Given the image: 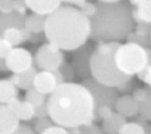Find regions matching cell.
Instances as JSON below:
<instances>
[{"label": "cell", "instance_id": "cell-27", "mask_svg": "<svg viewBox=\"0 0 151 134\" xmlns=\"http://www.w3.org/2000/svg\"><path fill=\"white\" fill-rule=\"evenodd\" d=\"M114 112V109L111 107H108V106H101V107H99L96 109V119H98V120H105L107 119L108 117H110L111 115H113Z\"/></svg>", "mask_w": 151, "mask_h": 134}, {"label": "cell", "instance_id": "cell-23", "mask_svg": "<svg viewBox=\"0 0 151 134\" xmlns=\"http://www.w3.org/2000/svg\"><path fill=\"white\" fill-rule=\"evenodd\" d=\"M24 101L29 102L32 104L34 108L39 107L41 104H43L47 101V97L39 93L38 91H35L34 89H30L27 91H25V96H24Z\"/></svg>", "mask_w": 151, "mask_h": 134}, {"label": "cell", "instance_id": "cell-17", "mask_svg": "<svg viewBox=\"0 0 151 134\" xmlns=\"http://www.w3.org/2000/svg\"><path fill=\"white\" fill-rule=\"evenodd\" d=\"M24 21L25 16L16 14V13H9V14H0V34L7 29H24Z\"/></svg>", "mask_w": 151, "mask_h": 134}, {"label": "cell", "instance_id": "cell-12", "mask_svg": "<svg viewBox=\"0 0 151 134\" xmlns=\"http://www.w3.org/2000/svg\"><path fill=\"white\" fill-rule=\"evenodd\" d=\"M25 5L27 9H30L32 14L40 16L51 15L63 5V1L59 0H26Z\"/></svg>", "mask_w": 151, "mask_h": 134}, {"label": "cell", "instance_id": "cell-3", "mask_svg": "<svg viewBox=\"0 0 151 134\" xmlns=\"http://www.w3.org/2000/svg\"><path fill=\"white\" fill-rule=\"evenodd\" d=\"M91 18L90 39L97 43L121 42L134 30L132 7L129 1L99 0Z\"/></svg>", "mask_w": 151, "mask_h": 134}, {"label": "cell", "instance_id": "cell-37", "mask_svg": "<svg viewBox=\"0 0 151 134\" xmlns=\"http://www.w3.org/2000/svg\"><path fill=\"white\" fill-rule=\"evenodd\" d=\"M86 0H69V1H63L64 5H67V6H70V7H74L76 9H81V8L84 6Z\"/></svg>", "mask_w": 151, "mask_h": 134}, {"label": "cell", "instance_id": "cell-32", "mask_svg": "<svg viewBox=\"0 0 151 134\" xmlns=\"http://www.w3.org/2000/svg\"><path fill=\"white\" fill-rule=\"evenodd\" d=\"M12 49H13V47L0 35V59H5L8 53L12 51Z\"/></svg>", "mask_w": 151, "mask_h": 134}, {"label": "cell", "instance_id": "cell-28", "mask_svg": "<svg viewBox=\"0 0 151 134\" xmlns=\"http://www.w3.org/2000/svg\"><path fill=\"white\" fill-rule=\"evenodd\" d=\"M96 10H97L96 4H94V2H91V1H85L84 6L80 9V12H81L85 17H88L90 21H91V18L94 16V14H96Z\"/></svg>", "mask_w": 151, "mask_h": 134}, {"label": "cell", "instance_id": "cell-13", "mask_svg": "<svg viewBox=\"0 0 151 134\" xmlns=\"http://www.w3.org/2000/svg\"><path fill=\"white\" fill-rule=\"evenodd\" d=\"M132 7V17L134 24H151V1L149 0H133L129 1Z\"/></svg>", "mask_w": 151, "mask_h": 134}, {"label": "cell", "instance_id": "cell-24", "mask_svg": "<svg viewBox=\"0 0 151 134\" xmlns=\"http://www.w3.org/2000/svg\"><path fill=\"white\" fill-rule=\"evenodd\" d=\"M126 42H131V43H134L137 45L142 48H149L150 45V37H143V35H140L135 33L134 31H132L129 35L126 37Z\"/></svg>", "mask_w": 151, "mask_h": 134}, {"label": "cell", "instance_id": "cell-10", "mask_svg": "<svg viewBox=\"0 0 151 134\" xmlns=\"http://www.w3.org/2000/svg\"><path fill=\"white\" fill-rule=\"evenodd\" d=\"M58 86V82L52 72L38 71L33 79V89L43 96H49Z\"/></svg>", "mask_w": 151, "mask_h": 134}, {"label": "cell", "instance_id": "cell-36", "mask_svg": "<svg viewBox=\"0 0 151 134\" xmlns=\"http://www.w3.org/2000/svg\"><path fill=\"white\" fill-rule=\"evenodd\" d=\"M41 134H69L66 128H63L60 126L53 125V126L47 128L45 131H43Z\"/></svg>", "mask_w": 151, "mask_h": 134}, {"label": "cell", "instance_id": "cell-5", "mask_svg": "<svg viewBox=\"0 0 151 134\" xmlns=\"http://www.w3.org/2000/svg\"><path fill=\"white\" fill-rule=\"evenodd\" d=\"M114 61L122 74L133 77L151 64V50L131 42L121 43L115 51Z\"/></svg>", "mask_w": 151, "mask_h": 134}, {"label": "cell", "instance_id": "cell-21", "mask_svg": "<svg viewBox=\"0 0 151 134\" xmlns=\"http://www.w3.org/2000/svg\"><path fill=\"white\" fill-rule=\"evenodd\" d=\"M147 120L141 118L134 122H125L118 134H147Z\"/></svg>", "mask_w": 151, "mask_h": 134}, {"label": "cell", "instance_id": "cell-34", "mask_svg": "<svg viewBox=\"0 0 151 134\" xmlns=\"http://www.w3.org/2000/svg\"><path fill=\"white\" fill-rule=\"evenodd\" d=\"M34 118L40 119V118H49L48 116V109H47V104H43L39 107L34 108Z\"/></svg>", "mask_w": 151, "mask_h": 134}, {"label": "cell", "instance_id": "cell-41", "mask_svg": "<svg viewBox=\"0 0 151 134\" xmlns=\"http://www.w3.org/2000/svg\"><path fill=\"white\" fill-rule=\"evenodd\" d=\"M0 72H8L7 66H6V63H5V59H0Z\"/></svg>", "mask_w": 151, "mask_h": 134}, {"label": "cell", "instance_id": "cell-14", "mask_svg": "<svg viewBox=\"0 0 151 134\" xmlns=\"http://www.w3.org/2000/svg\"><path fill=\"white\" fill-rule=\"evenodd\" d=\"M114 109L125 119L135 117L139 114L137 104H135V101L129 94H124V96H119L117 98L116 104L114 106Z\"/></svg>", "mask_w": 151, "mask_h": 134}, {"label": "cell", "instance_id": "cell-35", "mask_svg": "<svg viewBox=\"0 0 151 134\" xmlns=\"http://www.w3.org/2000/svg\"><path fill=\"white\" fill-rule=\"evenodd\" d=\"M14 0H0V14L13 13Z\"/></svg>", "mask_w": 151, "mask_h": 134}, {"label": "cell", "instance_id": "cell-38", "mask_svg": "<svg viewBox=\"0 0 151 134\" xmlns=\"http://www.w3.org/2000/svg\"><path fill=\"white\" fill-rule=\"evenodd\" d=\"M13 134H35V132L29 125H19V127Z\"/></svg>", "mask_w": 151, "mask_h": 134}, {"label": "cell", "instance_id": "cell-31", "mask_svg": "<svg viewBox=\"0 0 151 134\" xmlns=\"http://www.w3.org/2000/svg\"><path fill=\"white\" fill-rule=\"evenodd\" d=\"M151 24H135L134 25V32L140 34V35H143V37H150V32H151Z\"/></svg>", "mask_w": 151, "mask_h": 134}, {"label": "cell", "instance_id": "cell-7", "mask_svg": "<svg viewBox=\"0 0 151 134\" xmlns=\"http://www.w3.org/2000/svg\"><path fill=\"white\" fill-rule=\"evenodd\" d=\"M81 84L83 85L84 88H86L89 90V92H90L92 98H93L96 109L101 107V106H108V107H111L114 109L116 100H117V98L119 97L117 90L114 89V88L106 86V85H102V84L94 81L91 77H88V79L83 80Z\"/></svg>", "mask_w": 151, "mask_h": 134}, {"label": "cell", "instance_id": "cell-19", "mask_svg": "<svg viewBox=\"0 0 151 134\" xmlns=\"http://www.w3.org/2000/svg\"><path fill=\"white\" fill-rule=\"evenodd\" d=\"M125 122H126V119L123 116L114 112L110 117L102 120V124H101L100 128H101L104 134H118L121 127L124 125Z\"/></svg>", "mask_w": 151, "mask_h": 134}, {"label": "cell", "instance_id": "cell-20", "mask_svg": "<svg viewBox=\"0 0 151 134\" xmlns=\"http://www.w3.org/2000/svg\"><path fill=\"white\" fill-rule=\"evenodd\" d=\"M45 17L40 16L37 14H30L25 16L24 21V29L29 31L31 34H38V33H43L45 30Z\"/></svg>", "mask_w": 151, "mask_h": 134}, {"label": "cell", "instance_id": "cell-33", "mask_svg": "<svg viewBox=\"0 0 151 134\" xmlns=\"http://www.w3.org/2000/svg\"><path fill=\"white\" fill-rule=\"evenodd\" d=\"M26 10H27V7L25 5V1H23V0H14V5H13V12L14 13L26 16Z\"/></svg>", "mask_w": 151, "mask_h": 134}, {"label": "cell", "instance_id": "cell-6", "mask_svg": "<svg viewBox=\"0 0 151 134\" xmlns=\"http://www.w3.org/2000/svg\"><path fill=\"white\" fill-rule=\"evenodd\" d=\"M65 63V55L60 49L49 42L42 43L34 55L33 64L35 68L45 72H52L58 69Z\"/></svg>", "mask_w": 151, "mask_h": 134}, {"label": "cell", "instance_id": "cell-30", "mask_svg": "<svg viewBox=\"0 0 151 134\" xmlns=\"http://www.w3.org/2000/svg\"><path fill=\"white\" fill-rule=\"evenodd\" d=\"M77 132H78V134H104L101 128L94 124L77 127Z\"/></svg>", "mask_w": 151, "mask_h": 134}, {"label": "cell", "instance_id": "cell-29", "mask_svg": "<svg viewBox=\"0 0 151 134\" xmlns=\"http://www.w3.org/2000/svg\"><path fill=\"white\" fill-rule=\"evenodd\" d=\"M136 76H137V79H139L140 81H142L144 84H147V86H150V84H151V64L147 65V66L144 67L139 74L136 75Z\"/></svg>", "mask_w": 151, "mask_h": 134}, {"label": "cell", "instance_id": "cell-11", "mask_svg": "<svg viewBox=\"0 0 151 134\" xmlns=\"http://www.w3.org/2000/svg\"><path fill=\"white\" fill-rule=\"evenodd\" d=\"M21 123L8 104H0V134H13Z\"/></svg>", "mask_w": 151, "mask_h": 134}, {"label": "cell", "instance_id": "cell-42", "mask_svg": "<svg viewBox=\"0 0 151 134\" xmlns=\"http://www.w3.org/2000/svg\"><path fill=\"white\" fill-rule=\"evenodd\" d=\"M147 134H151V130H150V126H149V124H148V126H147Z\"/></svg>", "mask_w": 151, "mask_h": 134}, {"label": "cell", "instance_id": "cell-26", "mask_svg": "<svg viewBox=\"0 0 151 134\" xmlns=\"http://www.w3.org/2000/svg\"><path fill=\"white\" fill-rule=\"evenodd\" d=\"M53 125L55 124L50 120V118H40L35 120V123H34V125H33L32 128L35 132V134H41L47 128L53 126Z\"/></svg>", "mask_w": 151, "mask_h": 134}, {"label": "cell", "instance_id": "cell-2", "mask_svg": "<svg viewBox=\"0 0 151 134\" xmlns=\"http://www.w3.org/2000/svg\"><path fill=\"white\" fill-rule=\"evenodd\" d=\"M91 34V21L74 7L61 5L45 17L43 35L61 51H75L88 43Z\"/></svg>", "mask_w": 151, "mask_h": 134}, {"label": "cell", "instance_id": "cell-9", "mask_svg": "<svg viewBox=\"0 0 151 134\" xmlns=\"http://www.w3.org/2000/svg\"><path fill=\"white\" fill-rule=\"evenodd\" d=\"M5 63L9 72L13 74H19L29 71L33 67V56L25 48H13L12 51L5 58Z\"/></svg>", "mask_w": 151, "mask_h": 134}, {"label": "cell", "instance_id": "cell-4", "mask_svg": "<svg viewBox=\"0 0 151 134\" xmlns=\"http://www.w3.org/2000/svg\"><path fill=\"white\" fill-rule=\"evenodd\" d=\"M119 42H106L94 45L90 61V77L109 88L118 89L132 81L116 68L114 55Z\"/></svg>", "mask_w": 151, "mask_h": 134}, {"label": "cell", "instance_id": "cell-8", "mask_svg": "<svg viewBox=\"0 0 151 134\" xmlns=\"http://www.w3.org/2000/svg\"><path fill=\"white\" fill-rule=\"evenodd\" d=\"M94 49V45L91 43H85L81 48L76 49L72 55L69 65L73 68L75 76L81 80L90 77V61L91 56Z\"/></svg>", "mask_w": 151, "mask_h": 134}, {"label": "cell", "instance_id": "cell-39", "mask_svg": "<svg viewBox=\"0 0 151 134\" xmlns=\"http://www.w3.org/2000/svg\"><path fill=\"white\" fill-rule=\"evenodd\" d=\"M43 34L42 33H38V34H31L30 37V41L31 43H33V45H37V43H40V42H42V40H43Z\"/></svg>", "mask_w": 151, "mask_h": 134}, {"label": "cell", "instance_id": "cell-40", "mask_svg": "<svg viewBox=\"0 0 151 134\" xmlns=\"http://www.w3.org/2000/svg\"><path fill=\"white\" fill-rule=\"evenodd\" d=\"M21 33H22L23 42H26V41H29V40H30L31 33L29 32V31H26L25 29H22V30H21Z\"/></svg>", "mask_w": 151, "mask_h": 134}, {"label": "cell", "instance_id": "cell-1", "mask_svg": "<svg viewBox=\"0 0 151 134\" xmlns=\"http://www.w3.org/2000/svg\"><path fill=\"white\" fill-rule=\"evenodd\" d=\"M48 116L55 125L66 130L93 124L96 108L89 90L81 83H63L47 98Z\"/></svg>", "mask_w": 151, "mask_h": 134}, {"label": "cell", "instance_id": "cell-22", "mask_svg": "<svg viewBox=\"0 0 151 134\" xmlns=\"http://www.w3.org/2000/svg\"><path fill=\"white\" fill-rule=\"evenodd\" d=\"M0 35L2 37V39H5L13 48H17L18 45L23 43L22 33H21V30H18V29H14V27L13 29H7Z\"/></svg>", "mask_w": 151, "mask_h": 134}, {"label": "cell", "instance_id": "cell-25", "mask_svg": "<svg viewBox=\"0 0 151 134\" xmlns=\"http://www.w3.org/2000/svg\"><path fill=\"white\" fill-rule=\"evenodd\" d=\"M58 72L60 73L61 77H63V81L64 83H73L75 80V74L73 72V68L69 65V63H64L59 68H58Z\"/></svg>", "mask_w": 151, "mask_h": 134}, {"label": "cell", "instance_id": "cell-16", "mask_svg": "<svg viewBox=\"0 0 151 134\" xmlns=\"http://www.w3.org/2000/svg\"><path fill=\"white\" fill-rule=\"evenodd\" d=\"M8 106L15 112L16 117L18 118L19 122L21 120L29 122L34 118V107L26 101H22L18 98H16L10 104H8Z\"/></svg>", "mask_w": 151, "mask_h": 134}, {"label": "cell", "instance_id": "cell-18", "mask_svg": "<svg viewBox=\"0 0 151 134\" xmlns=\"http://www.w3.org/2000/svg\"><path fill=\"white\" fill-rule=\"evenodd\" d=\"M19 90L8 79H0V104H10L14 99L18 98Z\"/></svg>", "mask_w": 151, "mask_h": 134}, {"label": "cell", "instance_id": "cell-15", "mask_svg": "<svg viewBox=\"0 0 151 134\" xmlns=\"http://www.w3.org/2000/svg\"><path fill=\"white\" fill-rule=\"evenodd\" d=\"M38 73V69L35 67H31L29 71L19 73V74H13L8 80L15 85L18 90H27L33 89V79Z\"/></svg>", "mask_w": 151, "mask_h": 134}]
</instances>
